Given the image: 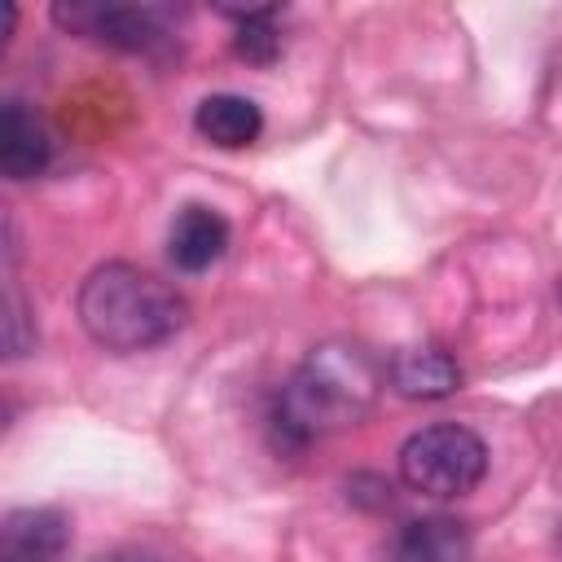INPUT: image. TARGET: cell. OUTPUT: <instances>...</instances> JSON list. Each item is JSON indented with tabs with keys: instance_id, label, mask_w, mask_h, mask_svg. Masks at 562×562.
Segmentation results:
<instances>
[{
	"instance_id": "obj_1",
	"label": "cell",
	"mask_w": 562,
	"mask_h": 562,
	"mask_svg": "<svg viewBox=\"0 0 562 562\" xmlns=\"http://www.w3.org/2000/svg\"><path fill=\"white\" fill-rule=\"evenodd\" d=\"M386 373L378 360H369L360 347L347 342H321L312 356L290 373V382L277 391L268 426L277 448H307L321 435L360 426L369 417Z\"/></svg>"
},
{
	"instance_id": "obj_2",
	"label": "cell",
	"mask_w": 562,
	"mask_h": 562,
	"mask_svg": "<svg viewBox=\"0 0 562 562\" xmlns=\"http://www.w3.org/2000/svg\"><path fill=\"white\" fill-rule=\"evenodd\" d=\"M75 312L97 347L132 356L171 342L189 321V299L158 272L110 259L79 281Z\"/></svg>"
},
{
	"instance_id": "obj_3",
	"label": "cell",
	"mask_w": 562,
	"mask_h": 562,
	"mask_svg": "<svg viewBox=\"0 0 562 562\" xmlns=\"http://www.w3.org/2000/svg\"><path fill=\"white\" fill-rule=\"evenodd\" d=\"M483 474H487V443L461 422H430L400 443V479L422 496L435 501L470 496L483 483Z\"/></svg>"
},
{
	"instance_id": "obj_4",
	"label": "cell",
	"mask_w": 562,
	"mask_h": 562,
	"mask_svg": "<svg viewBox=\"0 0 562 562\" xmlns=\"http://www.w3.org/2000/svg\"><path fill=\"white\" fill-rule=\"evenodd\" d=\"M53 22L70 35H92L123 53H154L171 40L167 9L158 4H57Z\"/></svg>"
},
{
	"instance_id": "obj_5",
	"label": "cell",
	"mask_w": 562,
	"mask_h": 562,
	"mask_svg": "<svg viewBox=\"0 0 562 562\" xmlns=\"http://www.w3.org/2000/svg\"><path fill=\"white\" fill-rule=\"evenodd\" d=\"M382 373H386V386L395 395H404V400H448L465 382L461 364L443 347H430V342L391 351Z\"/></svg>"
},
{
	"instance_id": "obj_6",
	"label": "cell",
	"mask_w": 562,
	"mask_h": 562,
	"mask_svg": "<svg viewBox=\"0 0 562 562\" xmlns=\"http://www.w3.org/2000/svg\"><path fill=\"white\" fill-rule=\"evenodd\" d=\"M66 549H70V518L53 505L13 509L0 527L4 562H61Z\"/></svg>"
},
{
	"instance_id": "obj_7",
	"label": "cell",
	"mask_w": 562,
	"mask_h": 562,
	"mask_svg": "<svg viewBox=\"0 0 562 562\" xmlns=\"http://www.w3.org/2000/svg\"><path fill=\"white\" fill-rule=\"evenodd\" d=\"M53 162V136L40 119L35 105L26 101H4L0 110V171L9 180H35Z\"/></svg>"
},
{
	"instance_id": "obj_8",
	"label": "cell",
	"mask_w": 562,
	"mask_h": 562,
	"mask_svg": "<svg viewBox=\"0 0 562 562\" xmlns=\"http://www.w3.org/2000/svg\"><path fill=\"white\" fill-rule=\"evenodd\" d=\"M228 241H233L228 220L215 206H202V202L180 206L171 228H167V255L180 272H206L211 263L224 259Z\"/></svg>"
},
{
	"instance_id": "obj_9",
	"label": "cell",
	"mask_w": 562,
	"mask_h": 562,
	"mask_svg": "<svg viewBox=\"0 0 562 562\" xmlns=\"http://www.w3.org/2000/svg\"><path fill=\"white\" fill-rule=\"evenodd\" d=\"M474 549L470 527L448 514L408 518L391 540V562H465Z\"/></svg>"
},
{
	"instance_id": "obj_10",
	"label": "cell",
	"mask_w": 562,
	"mask_h": 562,
	"mask_svg": "<svg viewBox=\"0 0 562 562\" xmlns=\"http://www.w3.org/2000/svg\"><path fill=\"white\" fill-rule=\"evenodd\" d=\"M193 127L202 140L220 149H246L263 132V110L241 92H211L193 110Z\"/></svg>"
},
{
	"instance_id": "obj_11",
	"label": "cell",
	"mask_w": 562,
	"mask_h": 562,
	"mask_svg": "<svg viewBox=\"0 0 562 562\" xmlns=\"http://www.w3.org/2000/svg\"><path fill=\"white\" fill-rule=\"evenodd\" d=\"M224 13L237 22V31H233V53H237L241 61H250V66H272L277 53H281V31L272 26L277 9L263 4V9H224Z\"/></svg>"
},
{
	"instance_id": "obj_12",
	"label": "cell",
	"mask_w": 562,
	"mask_h": 562,
	"mask_svg": "<svg viewBox=\"0 0 562 562\" xmlns=\"http://www.w3.org/2000/svg\"><path fill=\"white\" fill-rule=\"evenodd\" d=\"M4 312H9L4 316V347H9V360H18L35 347V329L26 321V307H22V294H18L13 281H9V294H4Z\"/></svg>"
},
{
	"instance_id": "obj_13",
	"label": "cell",
	"mask_w": 562,
	"mask_h": 562,
	"mask_svg": "<svg viewBox=\"0 0 562 562\" xmlns=\"http://www.w3.org/2000/svg\"><path fill=\"white\" fill-rule=\"evenodd\" d=\"M101 562H158L149 553H114V558H101Z\"/></svg>"
},
{
	"instance_id": "obj_14",
	"label": "cell",
	"mask_w": 562,
	"mask_h": 562,
	"mask_svg": "<svg viewBox=\"0 0 562 562\" xmlns=\"http://www.w3.org/2000/svg\"><path fill=\"white\" fill-rule=\"evenodd\" d=\"M558 299H562V285H558Z\"/></svg>"
}]
</instances>
